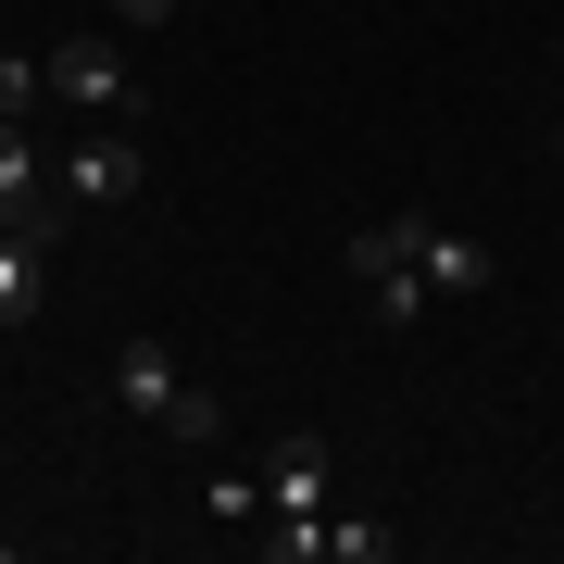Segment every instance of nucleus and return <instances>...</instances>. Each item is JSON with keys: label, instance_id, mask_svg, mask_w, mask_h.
I'll list each match as a JSON object with an SVG mask.
<instances>
[{"label": "nucleus", "instance_id": "obj_10", "mask_svg": "<svg viewBox=\"0 0 564 564\" xmlns=\"http://www.w3.org/2000/svg\"><path fill=\"white\" fill-rule=\"evenodd\" d=\"M39 101H51V63L39 51H0V126H25Z\"/></svg>", "mask_w": 564, "mask_h": 564}, {"label": "nucleus", "instance_id": "obj_13", "mask_svg": "<svg viewBox=\"0 0 564 564\" xmlns=\"http://www.w3.org/2000/svg\"><path fill=\"white\" fill-rule=\"evenodd\" d=\"M552 151H564V126H552Z\"/></svg>", "mask_w": 564, "mask_h": 564}, {"label": "nucleus", "instance_id": "obj_5", "mask_svg": "<svg viewBox=\"0 0 564 564\" xmlns=\"http://www.w3.org/2000/svg\"><path fill=\"white\" fill-rule=\"evenodd\" d=\"M263 514H326V440H276L263 452Z\"/></svg>", "mask_w": 564, "mask_h": 564}, {"label": "nucleus", "instance_id": "obj_8", "mask_svg": "<svg viewBox=\"0 0 564 564\" xmlns=\"http://www.w3.org/2000/svg\"><path fill=\"white\" fill-rule=\"evenodd\" d=\"M39 263H51V239H13V226H0V326L39 314Z\"/></svg>", "mask_w": 564, "mask_h": 564}, {"label": "nucleus", "instance_id": "obj_2", "mask_svg": "<svg viewBox=\"0 0 564 564\" xmlns=\"http://www.w3.org/2000/svg\"><path fill=\"white\" fill-rule=\"evenodd\" d=\"M39 63H51V101H76V113H139V76H126V51L101 39V25H63Z\"/></svg>", "mask_w": 564, "mask_h": 564}, {"label": "nucleus", "instance_id": "obj_11", "mask_svg": "<svg viewBox=\"0 0 564 564\" xmlns=\"http://www.w3.org/2000/svg\"><path fill=\"white\" fill-rule=\"evenodd\" d=\"M326 552H339V564H389V552H402V527H377V514H326Z\"/></svg>", "mask_w": 564, "mask_h": 564}, {"label": "nucleus", "instance_id": "obj_7", "mask_svg": "<svg viewBox=\"0 0 564 564\" xmlns=\"http://www.w3.org/2000/svg\"><path fill=\"white\" fill-rule=\"evenodd\" d=\"M176 389H188V377H176V351H163V339H126V351H113V402H126V414H163Z\"/></svg>", "mask_w": 564, "mask_h": 564}, {"label": "nucleus", "instance_id": "obj_12", "mask_svg": "<svg viewBox=\"0 0 564 564\" xmlns=\"http://www.w3.org/2000/svg\"><path fill=\"white\" fill-rule=\"evenodd\" d=\"M113 13H126V25H163V13H176V0H113Z\"/></svg>", "mask_w": 564, "mask_h": 564}, {"label": "nucleus", "instance_id": "obj_4", "mask_svg": "<svg viewBox=\"0 0 564 564\" xmlns=\"http://www.w3.org/2000/svg\"><path fill=\"white\" fill-rule=\"evenodd\" d=\"M139 176H151V151H139V139H113V126L63 151V202H76V214H113V202H139Z\"/></svg>", "mask_w": 564, "mask_h": 564}, {"label": "nucleus", "instance_id": "obj_3", "mask_svg": "<svg viewBox=\"0 0 564 564\" xmlns=\"http://www.w3.org/2000/svg\"><path fill=\"white\" fill-rule=\"evenodd\" d=\"M0 226H13V239H51L63 226V176H51V151L25 139V126H0Z\"/></svg>", "mask_w": 564, "mask_h": 564}, {"label": "nucleus", "instance_id": "obj_6", "mask_svg": "<svg viewBox=\"0 0 564 564\" xmlns=\"http://www.w3.org/2000/svg\"><path fill=\"white\" fill-rule=\"evenodd\" d=\"M414 263H426V289H452V302H477V289L502 276V263H489V239H464V226H426Z\"/></svg>", "mask_w": 564, "mask_h": 564}, {"label": "nucleus", "instance_id": "obj_9", "mask_svg": "<svg viewBox=\"0 0 564 564\" xmlns=\"http://www.w3.org/2000/svg\"><path fill=\"white\" fill-rule=\"evenodd\" d=\"M151 426H163L176 452H214V440H226V402H214V389H176V402H163Z\"/></svg>", "mask_w": 564, "mask_h": 564}, {"label": "nucleus", "instance_id": "obj_1", "mask_svg": "<svg viewBox=\"0 0 564 564\" xmlns=\"http://www.w3.org/2000/svg\"><path fill=\"white\" fill-rule=\"evenodd\" d=\"M414 239H426V214H389V226H364L351 239V276H364V302H377V326H426V263H414Z\"/></svg>", "mask_w": 564, "mask_h": 564}]
</instances>
